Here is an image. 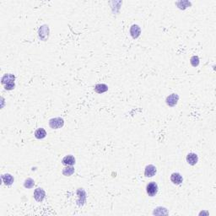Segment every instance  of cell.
Listing matches in <instances>:
<instances>
[{
    "instance_id": "cell-1",
    "label": "cell",
    "mask_w": 216,
    "mask_h": 216,
    "mask_svg": "<svg viewBox=\"0 0 216 216\" xmlns=\"http://www.w3.org/2000/svg\"><path fill=\"white\" fill-rule=\"evenodd\" d=\"M64 125V121L61 117H55V118H52L49 121V126L53 128V129H58L61 128Z\"/></svg>"
},
{
    "instance_id": "cell-2",
    "label": "cell",
    "mask_w": 216,
    "mask_h": 216,
    "mask_svg": "<svg viewBox=\"0 0 216 216\" xmlns=\"http://www.w3.org/2000/svg\"><path fill=\"white\" fill-rule=\"evenodd\" d=\"M146 192L150 197H154L158 192V185L154 182H151L149 183L146 187Z\"/></svg>"
},
{
    "instance_id": "cell-3",
    "label": "cell",
    "mask_w": 216,
    "mask_h": 216,
    "mask_svg": "<svg viewBox=\"0 0 216 216\" xmlns=\"http://www.w3.org/2000/svg\"><path fill=\"white\" fill-rule=\"evenodd\" d=\"M179 100V96L177 94H171L169 96H167L166 100V104L169 106H175L177 104V102Z\"/></svg>"
},
{
    "instance_id": "cell-4",
    "label": "cell",
    "mask_w": 216,
    "mask_h": 216,
    "mask_svg": "<svg viewBox=\"0 0 216 216\" xmlns=\"http://www.w3.org/2000/svg\"><path fill=\"white\" fill-rule=\"evenodd\" d=\"M48 35H49V28L46 25H44L42 26H41L39 29V37L41 40L46 41L48 38Z\"/></svg>"
},
{
    "instance_id": "cell-5",
    "label": "cell",
    "mask_w": 216,
    "mask_h": 216,
    "mask_svg": "<svg viewBox=\"0 0 216 216\" xmlns=\"http://www.w3.org/2000/svg\"><path fill=\"white\" fill-rule=\"evenodd\" d=\"M46 197V192L42 188H38L34 192V198L37 202H41Z\"/></svg>"
},
{
    "instance_id": "cell-6",
    "label": "cell",
    "mask_w": 216,
    "mask_h": 216,
    "mask_svg": "<svg viewBox=\"0 0 216 216\" xmlns=\"http://www.w3.org/2000/svg\"><path fill=\"white\" fill-rule=\"evenodd\" d=\"M155 173H156V167L153 165H149L145 167V176L146 177H152L155 175Z\"/></svg>"
},
{
    "instance_id": "cell-7",
    "label": "cell",
    "mask_w": 216,
    "mask_h": 216,
    "mask_svg": "<svg viewBox=\"0 0 216 216\" xmlns=\"http://www.w3.org/2000/svg\"><path fill=\"white\" fill-rule=\"evenodd\" d=\"M130 34L133 39H136L141 34V29L138 25H133L130 28Z\"/></svg>"
},
{
    "instance_id": "cell-8",
    "label": "cell",
    "mask_w": 216,
    "mask_h": 216,
    "mask_svg": "<svg viewBox=\"0 0 216 216\" xmlns=\"http://www.w3.org/2000/svg\"><path fill=\"white\" fill-rule=\"evenodd\" d=\"M15 76L12 74H4L2 79H1V83L3 84V85H5L8 83H11V82H15Z\"/></svg>"
},
{
    "instance_id": "cell-9",
    "label": "cell",
    "mask_w": 216,
    "mask_h": 216,
    "mask_svg": "<svg viewBox=\"0 0 216 216\" xmlns=\"http://www.w3.org/2000/svg\"><path fill=\"white\" fill-rule=\"evenodd\" d=\"M77 194L79 196L80 199L77 201V203L79 205H83L85 201H86V192L84 191L82 188H80L77 191Z\"/></svg>"
},
{
    "instance_id": "cell-10",
    "label": "cell",
    "mask_w": 216,
    "mask_h": 216,
    "mask_svg": "<svg viewBox=\"0 0 216 216\" xmlns=\"http://www.w3.org/2000/svg\"><path fill=\"white\" fill-rule=\"evenodd\" d=\"M198 157L197 154L195 153H189L188 155H187V162L191 165V166H194L196 164L198 163Z\"/></svg>"
},
{
    "instance_id": "cell-11",
    "label": "cell",
    "mask_w": 216,
    "mask_h": 216,
    "mask_svg": "<svg viewBox=\"0 0 216 216\" xmlns=\"http://www.w3.org/2000/svg\"><path fill=\"white\" fill-rule=\"evenodd\" d=\"M171 181L174 184L179 185L183 181V178H182V176H181V174H179V173H172L171 176Z\"/></svg>"
},
{
    "instance_id": "cell-12",
    "label": "cell",
    "mask_w": 216,
    "mask_h": 216,
    "mask_svg": "<svg viewBox=\"0 0 216 216\" xmlns=\"http://www.w3.org/2000/svg\"><path fill=\"white\" fill-rule=\"evenodd\" d=\"M1 178H2L3 183L7 186L12 185L13 182H14V177L10 174H3L1 176Z\"/></svg>"
},
{
    "instance_id": "cell-13",
    "label": "cell",
    "mask_w": 216,
    "mask_h": 216,
    "mask_svg": "<svg viewBox=\"0 0 216 216\" xmlns=\"http://www.w3.org/2000/svg\"><path fill=\"white\" fill-rule=\"evenodd\" d=\"M62 163L65 166H73L75 164V159L73 155H66L63 158Z\"/></svg>"
},
{
    "instance_id": "cell-14",
    "label": "cell",
    "mask_w": 216,
    "mask_h": 216,
    "mask_svg": "<svg viewBox=\"0 0 216 216\" xmlns=\"http://www.w3.org/2000/svg\"><path fill=\"white\" fill-rule=\"evenodd\" d=\"M108 90V86L105 84H98L95 86V91L96 93H99V94H102V93H104L106 91Z\"/></svg>"
},
{
    "instance_id": "cell-15",
    "label": "cell",
    "mask_w": 216,
    "mask_h": 216,
    "mask_svg": "<svg viewBox=\"0 0 216 216\" xmlns=\"http://www.w3.org/2000/svg\"><path fill=\"white\" fill-rule=\"evenodd\" d=\"M46 136V130L44 129V128H41V127L37 129L36 130V132H35V137L38 139H44Z\"/></svg>"
},
{
    "instance_id": "cell-16",
    "label": "cell",
    "mask_w": 216,
    "mask_h": 216,
    "mask_svg": "<svg viewBox=\"0 0 216 216\" xmlns=\"http://www.w3.org/2000/svg\"><path fill=\"white\" fill-rule=\"evenodd\" d=\"M74 173V168L73 166H68V167H65V168H63V174L66 176H71Z\"/></svg>"
},
{
    "instance_id": "cell-17",
    "label": "cell",
    "mask_w": 216,
    "mask_h": 216,
    "mask_svg": "<svg viewBox=\"0 0 216 216\" xmlns=\"http://www.w3.org/2000/svg\"><path fill=\"white\" fill-rule=\"evenodd\" d=\"M35 185L34 180L31 179V178H27V179L25 181V183H24V186H25V188H32Z\"/></svg>"
},
{
    "instance_id": "cell-18",
    "label": "cell",
    "mask_w": 216,
    "mask_h": 216,
    "mask_svg": "<svg viewBox=\"0 0 216 216\" xmlns=\"http://www.w3.org/2000/svg\"><path fill=\"white\" fill-rule=\"evenodd\" d=\"M190 63L193 67H197L199 64V58L198 56H192L190 59Z\"/></svg>"
},
{
    "instance_id": "cell-19",
    "label": "cell",
    "mask_w": 216,
    "mask_h": 216,
    "mask_svg": "<svg viewBox=\"0 0 216 216\" xmlns=\"http://www.w3.org/2000/svg\"><path fill=\"white\" fill-rule=\"evenodd\" d=\"M15 82L8 83L7 84H5V85H4V88H5V90H14V89H15Z\"/></svg>"
}]
</instances>
